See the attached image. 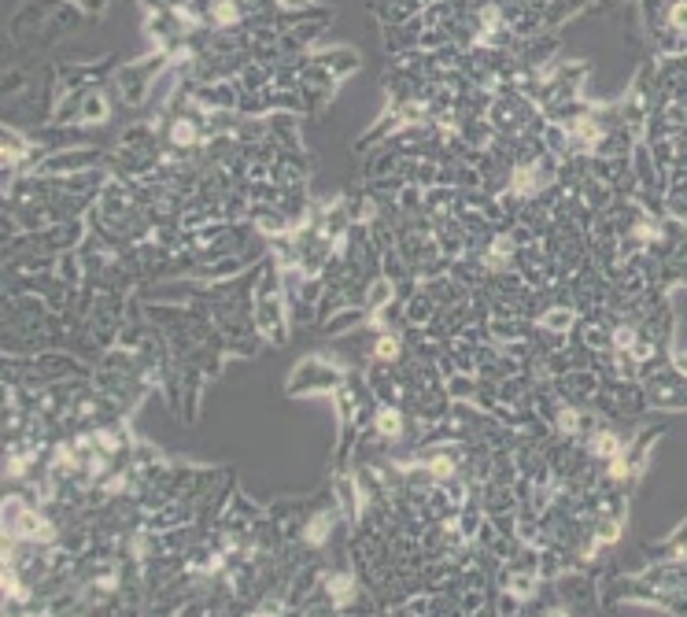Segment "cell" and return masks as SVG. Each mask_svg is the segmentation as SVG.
Instances as JSON below:
<instances>
[{
  "label": "cell",
  "instance_id": "cell-1",
  "mask_svg": "<svg viewBox=\"0 0 687 617\" xmlns=\"http://www.w3.org/2000/svg\"><path fill=\"white\" fill-rule=\"evenodd\" d=\"M167 67H170V56L159 49L148 52L145 60H133V63L115 67V71H111L115 104H119V108H145V104H152V89H156V82L163 78Z\"/></svg>",
  "mask_w": 687,
  "mask_h": 617
},
{
  "label": "cell",
  "instance_id": "cell-2",
  "mask_svg": "<svg viewBox=\"0 0 687 617\" xmlns=\"http://www.w3.org/2000/svg\"><path fill=\"white\" fill-rule=\"evenodd\" d=\"M351 366H344L340 359L329 355H307L292 366L289 381H285V396L300 400V396H333L344 381H348Z\"/></svg>",
  "mask_w": 687,
  "mask_h": 617
},
{
  "label": "cell",
  "instance_id": "cell-3",
  "mask_svg": "<svg viewBox=\"0 0 687 617\" xmlns=\"http://www.w3.org/2000/svg\"><path fill=\"white\" fill-rule=\"evenodd\" d=\"M252 326H255V333H259L266 344H274V348L289 344L292 329H296V326H292L289 303H285V296H281V292H274V296H255Z\"/></svg>",
  "mask_w": 687,
  "mask_h": 617
},
{
  "label": "cell",
  "instance_id": "cell-4",
  "mask_svg": "<svg viewBox=\"0 0 687 617\" xmlns=\"http://www.w3.org/2000/svg\"><path fill=\"white\" fill-rule=\"evenodd\" d=\"M119 108L115 104V97H111V89L104 82L89 85V89H82V100H78V115H74V126H82V130H89V126H108L111 122V111Z\"/></svg>",
  "mask_w": 687,
  "mask_h": 617
},
{
  "label": "cell",
  "instance_id": "cell-5",
  "mask_svg": "<svg viewBox=\"0 0 687 617\" xmlns=\"http://www.w3.org/2000/svg\"><path fill=\"white\" fill-rule=\"evenodd\" d=\"M377 440H385L388 448L392 444H407V429H410V414L396 403H377V414H374V425Z\"/></svg>",
  "mask_w": 687,
  "mask_h": 617
},
{
  "label": "cell",
  "instance_id": "cell-6",
  "mask_svg": "<svg viewBox=\"0 0 687 617\" xmlns=\"http://www.w3.org/2000/svg\"><path fill=\"white\" fill-rule=\"evenodd\" d=\"M266 510L255 503L252 496H244L241 488L233 492V499L226 503V510H222V518H218V525H226V529H237V533H252V525L259 518H263Z\"/></svg>",
  "mask_w": 687,
  "mask_h": 617
},
{
  "label": "cell",
  "instance_id": "cell-7",
  "mask_svg": "<svg viewBox=\"0 0 687 617\" xmlns=\"http://www.w3.org/2000/svg\"><path fill=\"white\" fill-rule=\"evenodd\" d=\"M311 63L326 67L333 78H348L362 67V56L348 45H333V49H322V52H311Z\"/></svg>",
  "mask_w": 687,
  "mask_h": 617
},
{
  "label": "cell",
  "instance_id": "cell-8",
  "mask_svg": "<svg viewBox=\"0 0 687 617\" xmlns=\"http://www.w3.org/2000/svg\"><path fill=\"white\" fill-rule=\"evenodd\" d=\"M580 322V311L577 307H569V303H547L540 311V318H536V326L547 329V333H562V337H569L573 329H577Z\"/></svg>",
  "mask_w": 687,
  "mask_h": 617
},
{
  "label": "cell",
  "instance_id": "cell-9",
  "mask_svg": "<svg viewBox=\"0 0 687 617\" xmlns=\"http://www.w3.org/2000/svg\"><path fill=\"white\" fill-rule=\"evenodd\" d=\"M436 311H440V303H436L433 292L418 281V289L407 296V326H429L436 318Z\"/></svg>",
  "mask_w": 687,
  "mask_h": 617
},
{
  "label": "cell",
  "instance_id": "cell-10",
  "mask_svg": "<svg viewBox=\"0 0 687 617\" xmlns=\"http://www.w3.org/2000/svg\"><path fill=\"white\" fill-rule=\"evenodd\" d=\"M366 326H370L366 307H340L337 315H329V322L318 329V333H326V337H344L351 329H366Z\"/></svg>",
  "mask_w": 687,
  "mask_h": 617
},
{
  "label": "cell",
  "instance_id": "cell-11",
  "mask_svg": "<svg viewBox=\"0 0 687 617\" xmlns=\"http://www.w3.org/2000/svg\"><path fill=\"white\" fill-rule=\"evenodd\" d=\"M403 326H407V300H388L385 307H377L374 315H370V333H388V329H399L403 333Z\"/></svg>",
  "mask_w": 687,
  "mask_h": 617
},
{
  "label": "cell",
  "instance_id": "cell-12",
  "mask_svg": "<svg viewBox=\"0 0 687 617\" xmlns=\"http://www.w3.org/2000/svg\"><path fill=\"white\" fill-rule=\"evenodd\" d=\"M370 355H374V359H385V363H399V359H407V337H403L399 329H388V333H374Z\"/></svg>",
  "mask_w": 687,
  "mask_h": 617
},
{
  "label": "cell",
  "instance_id": "cell-13",
  "mask_svg": "<svg viewBox=\"0 0 687 617\" xmlns=\"http://www.w3.org/2000/svg\"><path fill=\"white\" fill-rule=\"evenodd\" d=\"M388 300H396V281H388L385 274L370 278V285H366V300H362L366 315H374L377 307H385Z\"/></svg>",
  "mask_w": 687,
  "mask_h": 617
},
{
  "label": "cell",
  "instance_id": "cell-14",
  "mask_svg": "<svg viewBox=\"0 0 687 617\" xmlns=\"http://www.w3.org/2000/svg\"><path fill=\"white\" fill-rule=\"evenodd\" d=\"M447 396H451V403L455 400H473L477 396V374H451L444 381Z\"/></svg>",
  "mask_w": 687,
  "mask_h": 617
},
{
  "label": "cell",
  "instance_id": "cell-15",
  "mask_svg": "<svg viewBox=\"0 0 687 617\" xmlns=\"http://www.w3.org/2000/svg\"><path fill=\"white\" fill-rule=\"evenodd\" d=\"M314 8V0H278V12H307Z\"/></svg>",
  "mask_w": 687,
  "mask_h": 617
},
{
  "label": "cell",
  "instance_id": "cell-16",
  "mask_svg": "<svg viewBox=\"0 0 687 617\" xmlns=\"http://www.w3.org/2000/svg\"><path fill=\"white\" fill-rule=\"evenodd\" d=\"M60 4H82V0H60Z\"/></svg>",
  "mask_w": 687,
  "mask_h": 617
}]
</instances>
